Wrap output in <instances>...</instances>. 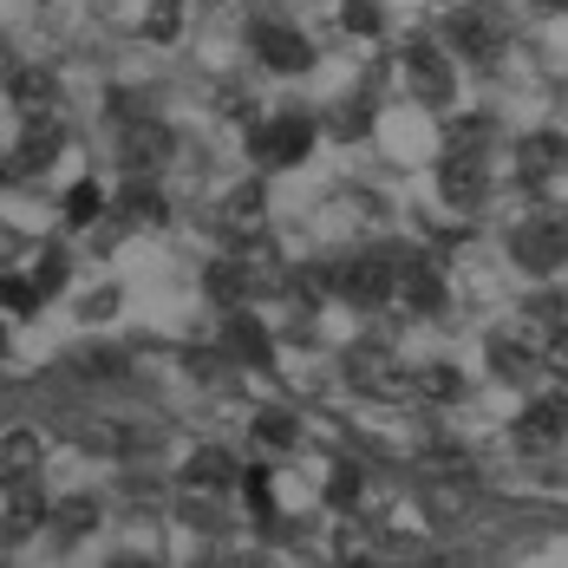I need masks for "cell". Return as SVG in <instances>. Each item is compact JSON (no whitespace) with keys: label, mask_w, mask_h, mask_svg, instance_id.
Returning a JSON list of instances; mask_svg holds the SVG:
<instances>
[{"label":"cell","mask_w":568,"mask_h":568,"mask_svg":"<svg viewBox=\"0 0 568 568\" xmlns=\"http://www.w3.org/2000/svg\"><path fill=\"white\" fill-rule=\"evenodd\" d=\"M490 366H497L504 379H529V373H536V353H523V341L497 334V341H490Z\"/></svg>","instance_id":"22"},{"label":"cell","mask_w":568,"mask_h":568,"mask_svg":"<svg viewBox=\"0 0 568 568\" xmlns=\"http://www.w3.org/2000/svg\"><path fill=\"white\" fill-rule=\"evenodd\" d=\"M0 307H7L13 321H27V314L40 307V287H33V275H0Z\"/></svg>","instance_id":"24"},{"label":"cell","mask_w":568,"mask_h":568,"mask_svg":"<svg viewBox=\"0 0 568 568\" xmlns=\"http://www.w3.org/2000/svg\"><path fill=\"white\" fill-rule=\"evenodd\" d=\"M118 216H124V223H164V216H171V203H164V190H158V183H151V176L144 171H131V183H124V190H118Z\"/></svg>","instance_id":"14"},{"label":"cell","mask_w":568,"mask_h":568,"mask_svg":"<svg viewBox=\"0 0 568 568\" xmlns=\"http://www.w3.org/2000/svg\"><path fill=\"white\" fill-rule=\"evenodd\" d=\"M65 268H72L65 248H47V255L33 262V287H40V294H59V287H65Z\"/></svg>","instance_id":"29"},{"label":"cell","mask_w":568,"mask_h":568,"mask_svg":"<svg viewBox=\"0 0 568 568\" xmlns=\"http://www.w3.org/2000/svg\"><path fill=\"white\" fill-rule=\"evenodd\" d=\"M359 490H366L359 464H334V470H327V504H334V510H353V497H359Z\"/></svg>","instance_id":"26"},{"label":"cell","mask_w":568,"mask_h":568,"mask_svg":"<svg viewBox=\"0 0 568 568\" xmlns=\"http://www.w3.org/2000/svg\"><path fill=\"white\" fill-rule=\"evenodd\" d=\"M223 359H235V366H255V373H268L275 366V341H268V327L255 321V314H242V307H229L223 321Z\"/></svg>","instance_id":"5"},{"label":"cell","mask_w":568,"mask_h":568,"mask_svg":"<svg viewBox=\"0 0 568 568\" xmlns=\"http://www.w3.org/2000/svg\"><path fill=\"white\" fill-rule=\"evenodd\" d=\"M7 99H13L27 118H40V112H53L59 105V79L53 72H40V65H20V72L7 79Z\"/></svg>","instance_id":"17"},{"label":"cell","mask_w":568,"mask_h":568,"mask_svg":"<svg viewBox=\"0 0 568 568\" xmlns=\"http://www.w3.org/2000/svg\"><path fill=\"white\" fill-rule=\"evenodd\" d=\"M568 438V398H536V405H523V418H516V445L523 452H556Z\"/></svg>","instance_id":"9"},{"label":"cell","mask_w":568,"mask_h":568,"mask_svg":"<svg viewBox=\"0 0 568 568\" xmlns=\"http://www.w3.org/2000/svg\"><path fill=\"white\" fill-rule=\"evenodd\" d=\"M223 216H229V229H255L262 223V183H242V190L223 203Z\"/></svg>","instance_id":"25"},{"label":"cell","mask_w":568,"mask_h":568,"mask_svg":"<svg viewBox=\"0 0 568 568\" xmlns=\"http://www.w3.org/2000/svg\"><path fill=\"white\" fill-rule=\"evenodd\" d=\"M144 33H151L158 47H171V40H176V0H158V7L144 13Z\"/></svg>","instance_id":"31"},{"label":"cell","mask_w":568,"mask_h":568,"mask_svg":"<svg viewBox=\"0 0 568 568\" xmlns=\"http://www.w3.org/2000/svg\"><path fill=\"white\" fill-rule=\"evenodd\" d=\"M398 294H405V307H418V314H445V268H438L432 255H412V262L398 268Z\"/></svg>","instance_id":"10"},{"label":"cell","mask_w":568,"mask_h":568,"mask_svg":"<svg viewBox=\"0 0 568 568\" xmlns=\"http://www.w3.org/2000/svg\"><path fill=\"white\" fill-rule=\"evenodd\" d=\"M562 164H568V138H556V131H529L516 144V171L529 176V183H542V176L562 171Z\"/></svg>","instance_id":"15"},{"label":"cell","mask_w":568,"mask_h":568,"mask_svg":"<svg viewBox=\"0 0 568 568\" xmlns=\"http://www.w3.org/2000/svg\"><path fill=\"white\" fill-rule=\"evenodd\" d=\"M248 47H255V59H262L268 72H307V65H314L307 33H294V27H282V20H262V27L248 33Z\"/></svg>","instance_id":"7"},{"label":"cell","mask_w":568,"mask_h":568,"mask_svg":"<svg viewBox=\"0 0 568 568\" xmlns=\"http://www.w3.org/2000/svg\"><path fill=\"white\" fill-rule=\"evenodd\" d=\"M40 432H0V484H33L40 477Z\"/></svg>","instance_id":"12"},{"label":"cell","mask_w":568,"mask_h":568,"mask_svg":"<svg viewBox=\"0 0 568 568\" xmlns=\"http://www.w3.org/2000/svg\"><path fill=\"white\" fill-rule=\"evenodd\" d=\"M405 79H412V92L425 99V105H445L457 85L452 72V47H432V40H418L412 53H405Z\"/></svg>","instance_id":"6"},{"label":"cell","mask_w":568,"mask_h":568,"mask_svg":"<svg viewBox=\"0 0 568 568\" xmlns=\"http://www.w3.org/2000/svg\"><path fill=\"white\" fill-rule=\"evenodd\" d=\"M59 151H65V131H59L53 118H27V131H20V151H13V171H47Z\"/></svg>","instance_id":"11"},{"label":"cell","mask_w":568,"mask_h":568,"mask_svg":"<svg viewBox=\"0 0 568 568\" xmlns=\"http://www.w3.org/2000/svg\"><path fill=\"white\" fill-rule=\"evenodd\" d=\"M255 445L287 452V445H294V418H287V412H255Z\"/></svg>","instance_id":"27"},{"label":"cell","mask_w":568,"mask_h":568,"mask_svg":"<svg viewBox=\"0 0 568 568\" xmlns=\"http://www.w3.org/2000/svg\"><path fill=\"white\" fill-rule=\"evenodd\" d=\"M346 379H353L366 398H386V405H398V398L412 393V373L398 366L393 346H379V341H366V346L346 353Z\"/></svg>","instance_id":"1"},{"label":"cell","mask_w":568,"mask_h":568,"mask_svg":"<svg viewBox=\"0 0 568 568\" xmlns=\"http://www.w3.org/2000/svg\"><path fill=\"white\" fill-rule=\"evenodd\" d=\"M235 484V457L216 452V445H203V452L183 464V490H203V497H216V490H229Z\"/></svg>","instance_id":"19"},{"label":"cell","mask_w":568,"mask_h":568,"mask_svg":"<svg viewBox=\"0 0 568 568\" xmlns=\"http://www.w3.org/2000/svg\"><path fill=\"white\" fill-rule=\"evenodd\" d=\"M203 287H210V294H216L223 307H242V301L255 294V275H248L242 248H235V255H223V262H210V268H203Z\"/></svg>","instance_id":"18"},{"label":"cell","mask_w":568,"mask_h":568,"mask_svg":"<svg viewBox=\"0 0 568 568\" xmlns=\"http://www.w3.org/2000/svg\"><path fill=\"white\" fill-rule=\"evenodd\" d=\"M445 47L464 59H490L504 47V27H497V13H484V7H457L452 20H445Z\"/></svg>","instance_id":"8"},{"label":"cell","mask_w":568,"mask_h":568,"mask_svg":"<svg viewBox=\"0 0 568 568\" xmlns=\"http://www.w3.org/2000/svg\"><path fill=\"white\" fill-rule=\"evenodd\" d=\"M412 393H425L432 405H452L464 393V379H457L452 366H425V373H412Z\"/></svg>","instance_id":"23"},{"label":"cell","mask_w":568,"mask_h":568,"mask_svg":"<svg viewBox=\"0 0 568 568\" xmlns=\"http://www.w3.org/2000/svg\"><path fill=\"white\" fill-rule=\"evenodd\" d=\"M314 151V124L307 118H268V124H255V138H248V158L262 164V171H287V164H301Z\"/></svg>","instance_id":"4"},{"label":"cell","mask_w":568,"mask_h":568,"mask_svg":"<svg viewBox=\"0 0 568 568\" xmlns=\"http://www.w3.org/2000/svg\"><path fill=\"white\" fill-rule=\"evenodd\" d=\"M7 490H13V497H7V529H13V536H27V529H40V523L53 516V504H40V497H33L27 484H7Z\"/></svg>","instance_id":"20"},{"label":"cell","mask_w":568,"mask_h":568,"mask_svg":"<svg viewBox=\"0 0 568 568\" xmlns=\"http://www.w3.org/2000/svg\"><path fill=\"white\" fill-rule=\"evenodd\" d=\"M484 144H490V118H457V124H452V151L484 158Z\"/></svg>","instance_id":"28"},{"label":"cell","mask_w":568,"mask_h":568,"mask_svg":"<svg viewBox=\"0 0 568 568\" xmlns=\"http://www.w3.org/2000/svg\"><path fill=\"white\" fill-rule=\"evenodd\" d=\"M0 353H7V321H0Z\"/></svg>","instance_id":"36"},{"label":"cell","mask_w":568,"mask_h":568,"mask_svg":"<svg viewBox=\"0 0 568 568\" xmlns=\"http://www.w3.org/2000/svg\"><path fill=\"white\" fill-rule=\"evenodd\" d=\"M59 516V529H85L92 523V497H65V510H53Z\"/></svg>","instance_id":"34"},{"label":"cell","mask_w":568,"mask_h":568,"mask_svg":"<svg viewBox=\"0 0 568 568\" xmlns=\"http://www.w3.org/2000/svg\"><path fill=\"white\" fill-rule=\"evenodd\" d=\"M346 27L353 33H379V0H346Z\"/></svg>","instance_id":"32"},{"label":"cell","mask_w":568,"mask_h":568,"mask_svg":"<svg viewBox=\"0 0 568 568\" xmlns=\"http://www.w3.org/2000/svg\"><path fill=\"white\" fill-rule=\"evenodd\" d=\"M398 255H386V248H366V255H353L341 268V301H353V307H386L398 294Z\"/></svg>","instance_id":"3"},{"label":"cell","mask_w":568,"mask_h":568,"mask_svg":"<svg viewBox=\"0 0 568 568\" xmlns=\"http://www.w3.org/2000/svg\"><path fill=\"white\" fill-rule=\"evenodd\" d=\"M242 490H248V510L262 516V523L275 516V484H268V470H248V477H242Z\"/></svg>","instance_id":"30"},{"label":"cell","mask_w":568,"mask_h":568,"mask_svg":"<svg viewBox=\"0 0 568 568\" xmlns=\"http://www.w3.org/2000/svg\"><path fill=\"white\" fill-rule=\"evenodd\" d=\"M118 151H124V164H131V171L164 164V158H171V131H164L158 118H138V124H124V144H118Z\"/></svg>","instance_id":"16"},{"label":"cell","mask_w":568,"mask_h":568,"mask_svg":"<svg viewBox=\"0 0 568 568\" xmlns=\"http://www.w3.org/2000/svg\"><path fill=\"white\" fill-rule=\"evenodd\" d=\"M484 183H490V171H484V158H470V151H452L445 158V171H438V190H445V203H477L484 196Z\"/></svg>","instance_id":"13"},{"label":"cell","mask_w":568,"mask_h":568,"mask_svg":"<svg viewBox=\"0 0 568 568\" xmlns=\"http://www.w3.org/2000/svg\"><path fill=\"white\" fill-rule=\"evenodd\" d=\"M7 171H13V164H7V158H0V176H7Z\"/></svg>","instance_id":"37"},{"label":"cell","mask_w":568,"mask_h":568,"mask_svg":"<svg viewBox=\"0 0 568 568\" xmlns=\"http://www.w3.org/2000/svg\"><path fill=\"white\" fill-rule=\"evenodd\" d=\"M542 366H549V373H562V379H568V327H556V334L542 341Z\"/></svg>","instance_id":"33"},{"label":"cell","mask_w":568,"mask_h":568,"mask_svg":"<svg viewBox=\"0 0 568 568\" xmlns=\"http://www.w3.org/2000/svg\"><path fill=\"white\" fill-rule=\"evenodd\" d=\"M510 262L529 275H556L568 262V216H536V223L510 229Z\"/></svg>","instance_id":"2"},{"label":"cell","mask_w":568,"mask_h":568,"mask_svg":"<svg viewBox=\"0 0 568 568\" xmlns=\"http://www.w3.org/2000/svg\"><path fill=\"white\" fill-rule=\"evenodd\" d=\"M118 307V294L112 287H99V294H92V301H85V321H105V314H112Z\"/></svg>","instance_id":"35"},{"label":"cell","mask_w":568,"mask_h":568,"mask_svg":"<svg viewBox=\"0 0 568 568\" xmlns=\"http://www.w3.org/2000/svg\"><path fill=\"white\" fill-rule=\"evenodd\" d=\"M105 210H112V203H105V190H99V183H72V190H65V223H72V229L99 223Z\"/></svg>","instance_id":"21"}]
</instances>
